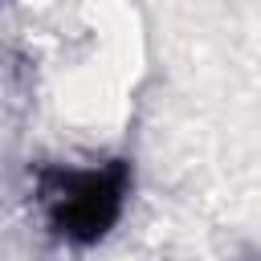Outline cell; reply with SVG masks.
Segmentation results:
<instances>
[{
	"label": "cell",
	"mask_w": 261,
	"mask_h": 261,
	"mask_svg": "<svg viewBox=\"0 0 261 261\" xmlns=\"http://www.w3.org/2000/svg\"><path fill=\"white\" fill-rule=\"evenodd\" d=\"M122 188H126V171L102 167V171H57L45 179V208L53 216V224L65 237L90 241L98 232H106V224L118 216L122 204Z\"/></svg>",
	"instance_id": "obj_1"
}]
</instances>
